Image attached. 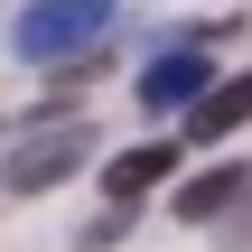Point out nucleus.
Returning a JSON list of instances; mask_svg holds the SVG:
<instances>
[{
	"instance_id": "1",
	"label": "nucleus",
	"mask_w": 252,
	"mask_h": 252,
	"mask_svg": "<svg viewBox=\"0 0 252 252\" xmlns=\"http://www.w3.org/2000/svg\"><path fill=\"white\" fill-rule=\"evenodd\" d=\"M84 159H94V131H84V122H47L37 140H19V150L0 159V187H9V196H47V187H65Z\"/></svg>"
},
{
	"instance_id": "2",
	"label": "nucleus",
	"mask_w": 252,
	"mask_h": 252,
	"mask_svg": "<svg viewBox=\"0 0 252 252\" xmlns=\"http://www.w3.org/2000/svg\"><path fill=\"white\" fill-rule=\"evenodd\" d=\"M103 19H112V0H37V9L19 19V56H28V65L84 56V47L103 37Z\"/></svg>"
},
{
	"instance_id": "3",
	"label": "nucleus",
	"mask_w": 252,
	"mask_h": 252,
	"mask_svg": "<svg viewBox=\"0 0 252 252\" xmlns=\"http://www.w3.org/2000/svg\"><path fill=\"white\" fill-rule=\"evenodd\" d=\"M206 84H215V65H206L196 47H178V56H159V65L140 75V112H187Z\"/></svg>"
},
{
	"instance_id": "4",
	"label": "nucleus",
	"mask_w": 252,
	"mask_h": 252,
	"mask_svg": "<svg viewBox=\"0 0 252 252\" xmlns=\"http://www.w3.org/2000/svg\"><path fill=\"white\" fill-rule=\"evenodd\" d=\"M243 122H252V65L224 75V84H206V94L187 103V140H234Z\"/></svg>"
},
{
	"instance_id": "5",
	"label": "nucleus",
	"mask_w": 252,
	"mask_h": 252,
	"mask_svg": "<svg viewBox=\"0 0 252 252\" xmlns=\"http://www.w3.org/2000/svg\"><path fill=\"white\" fill-rule=\"evenodd\" d=\"M168 168H178V150H168V140H140V150H122V159L103 168V187H112V206H131V196H150Z\"/></svg>"
},
{
	"instance_id": "6",
	"label": "nucleus",
	"mask_w": 252,
	"mask_h": 252,
	"mask_svg": "<svg viewBox=\"0 0 252 252\" xmlns=\"http://www.w3.org/2000/svg\"><path fill=\"white\" fill-rule=\"evenodd\" d=\"M243 187H252L243 168H196V178L178 187V224H215V215H234Z\"/></svg>"
}]
</instances>
